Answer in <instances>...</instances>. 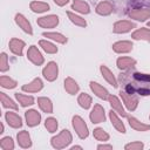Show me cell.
I'll use <instances>...</instances> for the list:
<instances>
[{
    "instance_id": "1",
    "label": "cell",
    "mask_w": 150,
    "mask_h": 150,
    "mask_svg": "<svg viewBox=\"0 0 150 150\" xmlns=\"http://www.w3.org/2000/svg\"><path fill=\"white\" fill-rule=\"evenodd\" d=\"M71 141H73V136L70 131L67 129H63L60 134H57L50 139V144L54 149H64L71 143Z\"/></svg>"
},
{
    "instance_id": "2",
    "label": "cell",
    "mask_w": 150,
    "mask_h": 150,
    "mask_svg": "<svg viewBox=\"0 0 150 150\" xmlns=\"http://www.w3.org/2000/svg\"><path fill=\"white\" fill-rule=\"evenodd\" d=\"M71 123H73V128H74L75 132L77 134V136H79L81 139H84V138L88 137V135H89L88 127H87L84 120H83L81 116H79V115L73 116Z\"/></svg>"
},
{
    "instance_id": "3",
    "label": "cell",
    "mask_w": 150,
    "mask_h": 150,
    "mask_svg": "<svg viewBox=\"0 0 150 150\" xmlns=\"http://www.w3.org/2000/svg\"><path fill=\"white\" fill-rule=\"evenodd\" d=\"M42 75L43 77L49 81V82H53L57 79V75H59V67H57V63L54 62V61H50L48 62L43 69H42Z\"/></svg>"
},
{
    "instance_id": "4",
    "label": "cell",
    "mask_w": 150,
    "mask_h": 150,
    "mask_svg": "<svg viewBox=\"0 0 150 150\" xmlns=\"http://www.w3.org/2000/svg\"><path fill=\"white\" fill-rule=\"evenodd\" d=\"M89 118L93 124H98L105 121V112H104V108L101 104H95L94 108L90 111Z\"/></svg>"
},
{
    "instance_id": "5",
    "label": "cell",
    "mask_w": 150,
    "mask_h": 150,
    "mask_svg": "<svg viewBox=\"0 0 150 150\" xmlns=\"http://www.w3.org/2000/svg\"><path fill=\"white\" fill-rule=\"evenodd\" d=\"M120 95H121L122 101H123V103H124V105L127 107L128 110L134 111L137 108V105H138V98L134 94H129L125 90H121L120 91Z\"/></svg>"
},
{
    "instance_id": "6",
    "label": "cell",
    "mask_w": 150,
    "mask_h": 150,
    "mask_svg": "<svg viewBox=\"0 0 150 150\" xmlns=\"http://www.w3.org/2000/svg\"><path fill=\"white\" fill-rule=\"evenodd\" d=\"M36 23L42 28H54L59 25V16L55 14H49L46 16H41L36 20Z\"/></svg>"
},
{
    "instance_id": "7",
    "label": "cell",
    "mask_w": 150,
    "mask_h": 150,
    "mask_svg": "<svg viewBox=\"0 0 150 150\" xmlns=\"http://www.w3.org/2000/svg\"><path fill=\"white\" fill-rule=\"evenodd\" d=\"M27 57L35 66H41L45 62V59H43L41 52L38 49L36 46H30L28 48V50H27Z\"/></svg>"
},
{
    "instance_id": "8",
    "label": "cell",
    "mask_w": 150,
    "mask_h": 150,
    "mask_svg": "<svg viewBox=\"0 0 150 150\" xmlns=\"http://www.w3.org/2000/svg\"><path fill=\"white\" fill-rule=\"evenodd\" d=\"M129 18L137 21H145L150 18V8H132L128 13Z\"/></svg>"
},
{
    "instance_id": "9",
    "label": "cell",
    "mask_w": 150,
    "mask_h": 150,
    "mask_svg": "<svg viewBox=\"0 0 150 150\" xmlns=\"http://www.w3.org/2000/svg\"><path fill=\"white\" fill-rule=\"evenodd\" d=\"M135 27H136L135 23L131 22V21H129V20H120V21H116L114 23L112 30H114V33L123 34V33H127V32L131 30Z\"/></svg>"
},
{
    "instance_id": "10",
    "label": "cell",
    "mask_w": 150,
    "mask_h": 150,
    "mask_svg": "<svg viewBox=\"0 0 150 150\" xmlns=\"http://www.w3.org/2000/svg\"><path fill=\"white\" fill-rule=\"evenodd\" d=\"M14 20H15V23L19 26V28H21L25 33H27V34H29V35L33 34L32 25H30V22L28 21V19H26V16H25L23 14H21V13L15 14Z\"/></svg>"
},
{
    "instance_id": "11",
    "label": "cell",
    "mask_w": 150,
    "mask_h": 150,
    "mask_svg": "<svg viewBox=\"0 0 150 150\" xmlns=\"http://www.w3.org/2000/svg\"><path fill=\"white\" fill-rule=\"evenodd\" d=\"M132 47H134L132 42L128 41V40H122V41H117V42L112 43V50L118 54L129 53L132 50Z\"/></svg>"
},
{
    "instance_id": "12",
    "label": "cell",
    "mask_w": 150,
    "mask_h": 150,
    "mask_svg": "<svg viewBox=\"0 0 150 150\" xmlns=\"http://www.w3.org/2000/svg\"><path fill=\"white\" fill-rule=\"evenodd\" d=\"M25 118H26V123L28 127H35V125H39L41 121V115L40 112H38V110L29 109L25 112Z\"/></svg>"
},
{
    "instance_id": "13",
    "label": "cell",
    "mask_w": 150,
    "mask_h": 150,
    "mask_svg": "<svg viewBox=\"0 0 150 150\" xmlns=\"http://www.w3.org/2000/svg\"><path fill=\"white\" fill-rule=\"evenodd\" d=\"M89 86H90L91 91H93L98 98H101V100H108V97H109L110 94L108 93V90H107L103 86H101L100 83L94 82V81H90Z\"/></svg>"
},
{
    "instance_id": "14",
    "label": "cell",
    "mask_w": 150,
    "mask_h": 150,
    "mask_svg": "<svg viewBox=\"0 0 150 150\" xmlns=\"http://www.w3.org/2000/svg\"><path fill=\"white\" fill-rule=\"evenodd\" d=\"M43 88V82L40 77H36L34 79L32 82L27 83V84H23L22 86V91H26V93H38L40 91L41 89Z\"/></svg>"
},
{
    "instance_id": "15",
    "label": "cell",
    "mask_w": 150,
    "mask_h": 150,
    "mask_svg": "<svg viewBox=\"0 0 150 150\" xmlns=\"http://www.w3.org/2000/svg\"><path fill=\"white\" fill-rule=\"evenodd\" d=\"M109 118H110V122L112 124V127L121 134H125V127H124V123L122 122V120L117 116V112L115 110H110L109 111Z\"/></svg>"
},
{
    "instance_id": "16",
    "label": "cell",
    "mask_w": 150,
    "mask_h": 150,
    "mask_svg": "<svg viewBox=\"0 0 150 150\" xmlns=\"http://www.w3.org/2000/svg\"><path fill=\"white\" fill-rule=\"evenodd\" d=\"M108 101H109L110 107L112 108V110H115V111H116L118 115H121L122 117H125V116H127V112H125V110H124V108H123V105H122V102L118 100L117 96H115V95H109Z\"/></svg>"
},
{
    "instance_id": "17",
    "label": "cell",
    "mask_w": 150,
    "mask_h": 150,
    "mask_svg": "<svg viewBox=\"0 0 150 150\" xmlns=\"http://www.w3.org/2000/svg\"><path fill=\"white\" fill-rule=\"evenodd\" d=\"M5 118H6V122L8 123V125L12 127V128H14V129L21 128V125H22L21 117H20L16 112L7 111V112L5 114Z\"/></svg>"
},
{
    "instance_id": "18",
    "label": "cell",
    "mask_w": 150,
    "mask_h": 150,
    "mask_svg": "<svg viewBox=\"0 0 150 150\" xmlns=\"http://www.w3.org/2000/svg\"><path fill=\"white\" fill-rule=\"evenodd\" d=\"M25 42L20 39H16V38H13L9 40V49L13 54L15 55H19L21 56L22 53H23V48H25Z\"/></svg>"
},
{
    "instance_id": "19",
    "label": "cell",
    "mask_w": 150,
    "mask_h": 150,
    "mask_svg": "<svg viewBox=\"0 0 150 150\" xmlns=\"http://www.w3.org/2000/svg\"><path fill=\"white\" fill-rule=\"evenodd\" d=\"M16 141H18V144L23 148V149H28L32 146V139H30V135L28 131L26 130H22L20 132H18L16 135Z\"/></svg>"
},
{
    "instance_id": "20",
    "label": "cell",
    "mask_w": 150,
    "mask_h": 150,
    "mask_svg": "<svg viewBox=\"0 0 150 150\" xmlns=\"http://www.w3.org/2000/svg\"><path fill=\"white\" fill-rule=\"evenodd\" d=\"M95 11H96V13L98 15H103L104 16V15H109V14L112 13L114 6H112V4L110 1H101V2L97 4Z\"/></svg>"
},
{
    "instance_id": "21",
    "label": "cell",
    "mask_w": 150,
    "mask_h": 150,
    "mask_svg": "<svg viewBox=\"0 0 150 150\" xmlns=\"http://www.w3.org/2000/svg\"><path fill=\"white\" fill-rule=\"evenodd\" d=\"M100 71H101L102 76H103V79H104L109 84H111L114 88H116V87H117V80H116V77L114 76L112 71H111L107 66L102 64V66L100 67Z\"/></svg>"
},
{
    "instance_id": "22",
    "label": "cell",
    "mask_w": 150,
    "mask_h": 150,
    "mask_svg": "<svg viewBox=\"0 0 150 150\" xmlns=\"http://www.w3.org/2000/svg\"><path fill=\"white\" fill-rule=\"evenodd\" d=\"M116 64H117L118 69L127 70V69H129V68H131L136 64V60L132 59V57H129V56H121V57L117 59Z\"/></svg>"
},
{
    "instance_id": "23",
    "label": "cell",
    "mask_w": 150,
    "mask_h": 150,
    "mask_svg": "<svg viewBox=\"0 0 150 150\" xmlns=\"http://www.w3.org/2000/svg\"><path fill=\"white\" fill-rule=\"evenodd\" d=\"M71 9H74L77 13H81V14H89V12H90V7H89L88 2H86L83 0H74L71 4Z\"/></svg>"
},
{
    "instance_id": "24",
    "label": "cell",
    "mask_w": 150,
    "mask_h": 150,
    "mask_svg": "<svg viewBox=\"0 0 150 150\" xmlns=\"http://www.w3.org/2000/svg\"><path fill=\"white\" fill-rule=\"evenodd\" d=\"M128 122H129V125L136 131H146L150 129V124H145L132 116H128Z\"/></svg>"
},
{
    "instance_id": "25",
    "label": "cell",
    "mask_w": 150,
    "mask_h": 150,
    "mask_svg": "<svg viewBox=\"0 0 150 150\" xmlns=\"http://www.w3.org/2000/svg\"><path fill=\"white\" fill-rule=\"evenodd\" d=\"M64 89H66V91H67L68 94L75 95V94L79 93L80 87H79L77 82H76L74 79H71V77H66V79H64Z\"/></svg>"
},
{
    "instance_id": "26",
    "label": "cell",
    "mask_w": 150,
    "mask_h": 150,
    "mask_svg": "<svg viewBox=\"0 0 150 150\" xmlns=\"http://www.w3.org/2000/svg\"><path fill=\"white\" fill-rule=\"evenodd\" d=\"M131 38L134 40H142V41H150V29L149 28H139V29H136L132 34H131Z\"/></svg>"
},
{
    "instance_id": "27",
    "label": "cell",
    "mask_w": 150,
    "mask_h": 150,
    "mask_svg": "<svg viewBox=\"0 0 150 150\" xmlns=\"http://www.w3.org/2000/svg\"><path fill=\"white\" fill-rule=\"evenodd\" d=\"M38 104L40 107V109L46 112V114H52L53 112V103L50 101V98L48 97H39L38 98Z\"/></svg>"
},
{
    "instance_id": "28",
    "label": "cell",
    "mask_w": 150,
    "mask_h": 150,
    "mask_svg": "<svg viewBox=\"0 0 150 150\" xmlns=\"http://www.w3.org/2000/svg\"><path fill=\"white\" fill-rule=\"evenodd\" d=\"M29 8L34 13H43L49 9V5L43 1H32L29 4Z\"/></svg>"
},
{
    "instance_id": "29",
    "label": "cell",
    "mask_w": 150,
    "mask_h": 150,
    "mask_svg": "<svg viewBox=\"0 0 150 150\" xmlns=\"http://www.w3.org/2000/svg\"><path fill=\"white\" fill-rule=\"evenodd\" d=\"M15 98L20 103L21 107H29V105L34 104V97L33 96H28V95H25V94L15 93Z\"/></svg>"
},
{
    "instance_id": "30",
    "label": "cell",
    "mask_w": 150,
    "mask_h": 150,
    "mask_svg": "<svg viewBox=\"0 0 150 150\" xmlns=\"http://www.w3.org/2000/svg\"><path fill=\"white\" fill-rule=\"evenodd\" d=\"M42 35H43L45 38L50 39V40H53V41H56V42H59V43H66V42H67V38H66L63 34L57 33V32H45Z\"/></svg>"
},
{
    "instance_id": "31",
    "label": "cell",
    "mask_w": 150,
    "mask_h": 150,
    "mask_svg": "<svg viewBox=\"0 0 150 150\" xmlns=\"http://www.w3.org/2000/svg\"><path fill=\"white\" fill-rule=\"evenodd\" d=\"M91 96L90 95H88L87 93H82V94H80L79 95V97H77V103H79V105L81 107V108H83V109H89L90 108V105H91Z\"/></svg>"
},
{
    "instance_id": "32",
    "label": "cell",
    "mask_w": 150,
    "mask_h": 150,
    "mask_svg": "<svg viewBox=\"0 0 150 150\" xmlns=\"http://www.w3.org/2000/svg\"><path fill=\"white\" fill-rule=\"evenodd\" d=\"M0 100H1V104L4 108L13 109V110L18 109V104L12 98H9V96H7L5 93H0Z\"/></svg>"
},
{
    "instance_id": "33",
    "label": "cell",
    "mask_w": 150,
    "mask_h": 150,
    "mask_svg": "<svg viewBox=\"0 0 150 150\" xmlns=\"http://www.w3.org/2000/svg\"><path fill=\"white\" fill-rule=\"evenodd\" d=\"M39 46H40L47 54H55V53H57V47H56L54 43H52V42H49V41H47V40H40V41H39Z\"/></svg>"
},
{
    "instance_id": "34",
    "label": "cell",
    "mask_w": 150,
    "mask_h": 150,
    "mask_svg": "<svg viewBox=\"0 0 150 150\" xmlns=\"http://www.w3.org/2000/svg\"><path fill=\"white\" fill-rule=\"evenodd\" d=\"M67 15H68V19L75 25V26H79V27H86L87 26V22L83 18H81L80 15L73 13V12H67Z\"/></svg>"
},
{
    "instance_id": "35",
    "label": "cell",
    "mask_w": 150,
    "mask_h": 150,
    "mask_svg": "<svg viewBox=\"0 0 150 150\" xmlns=\"http://www.w3.org/2000/svg\"><path fill=\"white\" fill-rule=\"evenodd\" d=\"M16 81L11 79L9 76H6V75H1L0 76V86L2 88H6V89H13L16 87Z\"/></svg>"
},
{
    "instance_id": "36",
    "label": "cell",
    "mask_w": 150,
    "mask_h": 150,
    "mask_svg": "<svg viewBox=\"0 0 150 150\" xmlns=\"http://www.w3.org/2000/svg\"><path fill=\"white\" fill-rule=\"evenodd\" d=\"M93 135H94L95 139H97V141H101V142L109 141V135L102 128H95L94 131H93Z\"/></svg>"
},
{
    "instance_id": "37",
    "label": "cell",
    "mask_w": 150,
    "mask_h": 150,
    "mask_svg": "<svg viewBox=\"0 0 150 150\" xmlns=\"http://www.w3.org/2000/svg\"><path fill=\"white\" fill-rule=\"evenodd\" d=\"M45 127L46 129L49 131V132H55L57 130V127H59V123H57V120L54 118V117H48L46 121H45Z\"/></svg>"
},
{
    "instance_id": "38",
    "label": "cell",
    "mask_w": 150,
    "mask_h": 150,
    "mask_svg": "<svg viewBox=\"0 0 150 150\" xmlns=\"http://www.w3.org/2000/svg\"><path fill=\"white\" fill-rule=\"evenodd\" d=\"M0 148L2 150H13L14 149V141L12 139V137H9V136L2 137L0 139Z\"/></svg>"
},
{
    "instance_id": "39",
    "label": "cell",
    "mask_w": 150,
    "mask_h": 150,
    "mask_svg": "<svg viewBox=\"0 0 150 150\" xmlns=\"http://www.w3.org/2000/svg\"><path fill=\"white\" fill-rule=\"evenodd\" d=\"M9 69V63H8V56L5 52L0 54V71L5 73Z\"/></svg>"
},
{
    "instance_id": "40",
    "label": "cell",
    "mask_w": 150,
    "mask_h": 150,
    "mask_svg": "<svg viewBox=\"0 0 150 150\" xmlns=\"http://www.w3.org/2000/svg\"><path fill=\"white\" fill-rule=\"evenodd\" d=\"M144 148V143L143 142H131L124 145L125 150H142Z\"/></svg>"
},
{
    "instance_id": "41",
    "label": "cell",
    "mask_w": 150,
    "mask_h": 150,
    "mask_svg": "<svg viewBox=\"0 0 150 150\" xmlns=\"http://www.w3.org/2000/svg\"><path fill=\"white\" fill-rule=\"evenodd\" d=\"M97 149L98 150H111L112 149V145L111 144H98L97 145Z\"/></svg>"
},
{
    "instance_id": "42",
    "label": "cell",
    "mask_w": 150,
    "mask_h": 150,
    "mask_svg": "<svg viewBox=\"0 0 150 150\" xmlns=\"http://www.w3.org/2000/svg\"><path fill=\"white\" fill-rule=\"evenodd\" d=\"M57 6H60V7H62V6H64V5H67L68 2H69V0H53Z\"/></svg>"
},
{
    "instance_id": "43",
    "label": "cell",
    "mask_w": 150,
    "mask_h": 150,
    "mask_svg": "<svg viewBox=\"0 0 150 150\" xmlns=\"http://www.w3.org/2000/svg\"><path fill=\"white\" fill-rule=\"evenodd\" d=\"M4 131H5V127H4V124L1 123V124H0V134H2Z\"/></svg>"
},
{
    "instance_id": "44",
    "label": "cell",
    "mask_w": 150,
    "mask_h": 150,
    "mask_svg": "<svg viewBox=\"0 0 150 150\" xmlns=\"http://www.w3.org/2000/svg\"><path fill=\"white\" fill-rule=\"evenodd\" d=\"M75 149H82V146H80V145H73L71 146V150H75Z\"/></svg>"
},
{
    "instance_id": "45",
    "label": "cell",
    "mask_w": 150,
    "mask_h": 150,
    "mask_svg": "<svg viewBox=\"0 0 150 150\" xmlns=\"http://www.w3.org/2000/svg\"><path fill=\"white\" fill-rule=\"evenodd\" d=\"M148 26H149V27H150V21H149V22H148Z\"/></svg>"
},
{
    "instance_id": "46",
    "label": "cell",
    "mask_w": 150,
    "mask_h": 150,
    "mask_svg": "<svg viewBox=\"0 0 150 150\" xmlns=\"http://www.w3.org/2000/svg\"><path fill=\"white\" fill-rule=\"evenodd\" d=\"M149 120H150V115H149Z\"/></svg>"
}]
</instances>
